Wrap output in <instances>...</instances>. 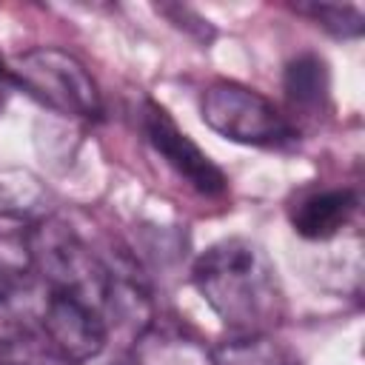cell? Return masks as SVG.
Segmentation results:
<instances>
[{
  "label": "cell",
  "mask_w": 365,
  "mask_h": 365,
  "mask_svg": "<svg viewBox=\"0 0 365 365\" xmlns=\"http://www.w3.org/2000/svg\"><path fill=\"white\" fill-rule=\"evenodd\" d=\"M11 86L26 91L43 108L71 120H100L103 97L91 71L71 51L37 46L9 63Z\"/></svg>",
  "instance_id": "obj_2"
},
{
  "label": "cell",
  "mask_w": 365,
  "mask_h": 365,
  "mask_svg": "<svg viewBox=\"0 0 365 365\" xmlns=\"http://www.w3.org/2000/svg\"><path fill=\"white\" fill-rule=\"evenodd\" d=\"M46 200L40 180L23 168H0V214L29 217Z\"/></svg>",
  "instance_id": "obj_12"
},
{
  "label": "cell",
  "mask_w": 365,
  "mask_h": 365,
  "mask_svg": "<svg viewBox=\"0 0 365 365\" xmlns=\"http://www.w3.org/2000/svg\"><path fill=\"white\" fill-rule=\"evenodd\" d=\"M9 88H14V86H11V77H9V63H6L3 54H0V111H3V106H6Z\"/></svg>",
  "instance_id": "obj_15"
},
{
  "label": "cell",
  "mask_w": 365,
  "mask_h": 365,
  "mask_svg": "<svg viewBox=\"0 0 365 365\" xmlns=\"http://www.w3.org/2000/svg\"><path fill=\"white\" fill-rule=\"evenodd\" d=\"M191 282L234 336L271 334L285 317V294L268 251L245 237L208 245L191 268Z\"/></svg>",
  "instance_id": "obj_1"
},
{
  "label": "cell",
  "mask_w": 365,
  "mask_h": 365,
  "mask_svg": "<svg viewBox=\"0 0 365 365\" xmlns=\"http://www.w3.org/2000/svg\"><path fill=\"white\" fill-rule=\"evenodd\" d=\"M359 197L354 188H322L305 194L291 208V225L302 240H331L356 214Z\"/></svg>",
  "instance_id": "obj_8"
},
{
  "label": "cell",
  "mask_w": 365,
  "mask_h": 365,
  "mask_svg": "<svg viewBox=\"0 0 365 365\" xmlns=\"http://www.w3.org/2000/svg\"><path fill=\"white\" fill-rule=\"evenodd\" d=\"M34 220L0 214V285L31 279L34 274Z\"/></svg>",
  "instance_id": "obj_10"
},
{
  "label": "cell",
  "mask_w": 365,
  "mask_h": 365,
  "mask_svg": "<svg viewBox=\"0 0 365 365\" xmlns=\"http://www.w3.org/2000/svg\"><path fill=\"white\" fill-rule=\"evenodd\" d=\"M140 128L154 154L188 188L202 197H222L228 191V177L222 174V168L174 123V117L163 106L145 100L140 108Z\"/></svg>",
  "instance_id": "obj_5"
},
{
  "label": "cell",
  "mask_w": 365,
  "mask_h": 365,
  "mask_svg": "<svg viewBox=\"0 0 365 365\" xmlns=\"http://www.w3.org/2000/svg\"><path fill=\"white\" fill-rule=\"evenodd\" d=\"M31 245H34V274H40L46 288L77 297L103 314L111 282V262L94 254L83 242V237L60 220L34 222Z\"/></svg>",
  "instance_id": "obj_3"
},
{
  "label": "cell",
  "mask_w": 365,
  "mask_h": 365,
  "mask_svg": "<svg viewBox=\"0 0 365 365\" xmlns=\"http://www.w3.org/2000/svg\"><path fill=\"white\" fill-rule=\"evenodd\" d=\"M202 123L240 145L254 148H282L297 140L294 123L257 88L237 80H214L200 97Z\"/></svg>",
  "instance_id": "obj_4"
},
{
  "label": "cell",
  "mask_w": 365,
  "mask_h": 365,
  "mask_svg": "<svg viewBox=\"0 0 365 365\" xmlns=\"http://www.w3.org/2000/svg\"><path fill=\"white\" fill-rule=\"evenodd\" d=\"M43 328L74 365L94 359L108 339V322L97 308L51 288H46L43 297Z\"/></svg>",
  "instance_id": "obj_6"
},
{
  "label": "cell",
  "mask_w": 365,
  "mask_h": 365,
  "mask_svg": "<svg viewBox=\"0 0 365 365\" xmlns=\"http://www.w3.org/2000/svg\"><path fill=\"white\" fill-rule=\"evenodd\" d=\"M282 88H285V97H288V103L294 108H305V111L322 108L328 103V94H331L328 63L314 51L297 54L285 66Z\"/></svg>",
  "instance_id": "obj_9"
},
{
  "label": "cell",
  "mask_w": 365,
  "mask_h": 365,
  "mask_svg": "<svg viewBox=\"0 0 365 365\" xmlns=\"http://www.w3.org/2000/svg\"><path fill=\"white\" fill-rule=\"evenodd\" d=\"M123 365H214V362L202 339L191 334L185 325L151 317V322L134 334Z\"/></svg>",
  "instance_id": "obj_7"
},
{
  "label": "cell",
  "mask_w": 365,
  "mask_h": 365,
  "mask_svg": "<svg viewBox=\"0 0 365 365\" xmlns=\"http://www.w3.org/2000/svg\"><path fill=\"white\" fill-rule=\"evenodd\" d=\"M297 11L308 14L317 26H322L328 34L342 37V40H354L365 31V17L356 6H339V3H302L297 6Z\"/></svg>",
  "instance_id": "obj_13"
},
{
  "label": "cell",
  "mask_w": 365,
  "mask_h": 365,
  "mask_svg": "<svg viewBox=\"0 0 365 365\" xmlns=\"http://www.w3.org/2000/svg\"><path fill=\"white\" fill-rule=\"evenodd\" d=\"M157 11L165 14L174 26L185 29L188 34H194V37L202 40V43H208V40L214 37V29L208 26V20L200 17V14H197L194 9H188V6H157Z\"/></svg>",
  "instance_id": "obj_14"
},
{
  "label": "cell",
  "mask_w": 365,
  "mask_h": 365,
  "mask_svg": "<svg viewBox=\"0 0 365 365\" xmlns=\"http://www.w3.org/2000/svg\"><path fill=\"white\" fill-rule=\"evenodd\" d=\"M214 365H302L297 351L277 342L271 334L231 336L211 351Z\"/></svg>",
  "instance_id": "obj_11"
}]
</instances>
